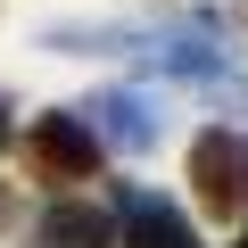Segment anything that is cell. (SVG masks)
I'll use <instances>...</instances> for the list:
<instances>
[{
  "label": "cell",
  "instance_id": "cell-7",
  "mask_svg": "<svg viewBox=\"0 0 248 248\" xmlns=\"http://www.w3.org/2000/svg\"><path fill=\"white\" fill-rule=\"evenodd\" d=\"M240 248H248V240H240Z\"/></svg>",
  "mask_w": 248,
  "mask_h": 248
},
{
  "label": "cell",
  "instance_id": "cell-5",
  "mask_svg": "<svg viewBox=\"0 0 248 248\" xmlns=\"http://www.w3.org/2000/svg\"><path fill=\"white\" fill-rule=\"evenodd\" d=\"M91 116L108 124V141H124V149H149V141H157V124H149V99H124V91H99V99H91Z\"/></svg>",
  "mask_w": 248,
  "mask_h": 248
},
{
  "label": "cell",
  "instance_id": "cell-4",
  "mask_svg": "<svg viewBox=\"0 0 248 248\" xmlns=\"http://www.w3.org/2000/svg\"><path fill=\"white\" fill-rule=\"evenodd\" d=\"M42 248H116V223L99 215V207H50L42 215Z\"/></svg>",
  "mask_w": 248,
  "mask_h": 248
},
{
  "label": "cell",
  "instance_id": "cell-3",
  "mask_svg": "<svg viewBox=\"0 0 248 248\" xmlns=\"http://www.w3.org/2000/svg\"><path fill=\"white\" fill-rule=\"evenodd\" d=\"M116 248H199V232H190V215H182L174 199L124 190V232H116Z\"/></svg>",
  "mask_w": 248,
  "mask_h": 248
},
{
  "label": "cell",
  "instance_id": "cell-1",
  "mask_svg": "<svg viewBox=\"0 0 248 248\" xmlns=\"http://www.w3.org/2000/svg\"><path fill=\"white\" fill-rule=\"evenodd\" d=\"M190 190H199V207H207V215L248 223V133L207 124V133L190 141Z\"/></svg>",
  "mask_w": 248,
  "mask_h": 248
},
{
  "label": "cell",
  "instance_id": "cell-2",
  "mask_svg": "<svg viewBox=\"0 0 248 248\" xmlns=\"http://www.w3.org/2000/svg\"><path fill=\"white\" fill-rule=\"evenodd\" d=\"M25 157L42 182H83L99 166V133H91V116H33V133H25Z\"/></svg>",
  "mask_w": 248,
  "mask_h": 248
},
{
  "label": "cell",
  "instance_id": "cell-6",
  "mask_svg": "<svg viewBox=\"0 0 248 248\" xmlns=\"http://www.w3.org/2000/svg\"><path fill=\"white\" fill-rule=\"evenodd\" d=\"M0 141H9V108H0Z\"/></svg>",
  "mask_w": 248,
  "mask_h": 248
}]
</instances>
